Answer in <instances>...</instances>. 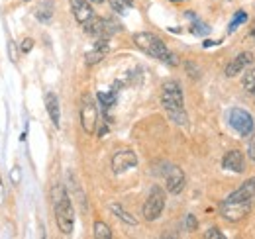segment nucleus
Segmentation results:
<instances>
[{
  "instance_id": "5",
  "label": "nucleus",
  "mask_w": 255,
  "mask_h": 239,
  "mask_svg": "<svg viewBox=\"0 0 255 239\" xmlns=\"http://www.w3.org/2000/svg\"><path fill=\"white\" fill-rule=\"evenodd\" d=\"M98 123V110L91 94H85L81 100V125L85 129V133L93 135Z\"/></svg>"
},
{
  "instance_id": "25",
  "label": "nucleus",
  "mask_w": 255,
  "mask_h": 239,
  "mask_svg": "<svg viewBox=\"0 0 255 239\" xmlns=\"http://www.w3.org/2000/svg\"><path fill=\"white\" fill-rule=\"evenodd\" d=\"M250 135H252V137H250V141H248V155H250V159L255 163V133L252 131Z\"/></svg>"
},
{
  "instance_id": "8",
  "label": "nucleus",
  "mask_w": 255,
  "mask_h": 239,
  "mask_svg": "<svg viewBox=\"0 0 255 239\" xmlns=\"http://www.w3.org/2000/svg\"><path fill=\"white\" fill-rule=\"evenodd\" d=\"M137 165V155L131 149H122L116 151L114 157H112V171L116 175H122L129 169H133Z\"/></svg>"
},
{
  "instance_id": "11",
  "label": "nucleus",
  "mask_w": 255,
  "mask_h": 239,
  "mask_svg": "<svg viewBox=\"0 0 255 239\" xmlns=\"http://www.w3.org/2000/svg\"><path fill=\"white\" fill-rule=\"evenodd\" d=\"M71 10H73L75 20H77L79 24H83V26L95 16L93 6H91L87 0H71Z\"/></svg>"
},
{
  "instance_id": "28",
  "label": "nucleus",
  "mask_w": 255,
  "mask_h": 239,
  "mask_svg": "<svg viewBox=\"0 0 255 239\" xmlns=\"http://www.w3.org/2000/svg\"><path fill=\"white\" fill-rule=\"evenodd\" d=\"M12 182L14 184H20V167H14L12 169Z\"/></svg>"
},
{
  "instance_id": "3",
  "label": "nucleus",
  "mask_w": 255,
  "mask_h": 239,
  "mask_svg": "<svg viewBox=\"0 0 255 239\" xmlns=\"http://www.w3.org/2000/svg\"><path fill=\"white\" fill-rule=\"evenodd\" d=\"M133 43L135 47H139L143 53H147L149 57L153 59H159L163 61L165 65H171L175 67L179 61H177V55L169 51V47L165 45V41L157 37L155 33H149V31H139L133 35Z\"/></svg>"
},
{
  "instance_id": "4",
  "label": "nucleus",
  "mask_w": 255,
  "mask_h": 239,
  "mask_svg": "<svg viewBox=\"0 0 255 239\" xmlns=\"http://www.w3.org/2000/svg\"><path fill=\"white\" fill-rule=\"evenodd\" d=\"M254 200H224L220 204V214L228 222H240L252 212Z\"/></svg>"
},
{
  "instance_id": "30",
  "label": "nucleus",
  "mask_w": 255,
  "mask_h": 239,
  "mask_svg": "<svg viewBox=\"0 0 255 239\" xmlns=\"http://www.w3.org/2000/svg\"><path fill=\"white\" fill-rule=\"evenodd\" d=\"M91 2H95V4H102L104 0H91Z\"/></svg>"
},
{
  "instance_id": "26",
  "label": "nucleus",
  "mask_w": 255,
  "mask_h": 239,
  "mask_svg": "<svg viewBox=\"0 0 255 239\" xmlns=\"http://www.w3.org/2000/svg\"><path fill=\"white\" fill-rule=\"evenodd\" d=\"M194 33H198V35H208L210 33V28L206 26V24H200V22H196L194 24V28H192Z\"/></svg>"
},
{
  "instance_id": "12",
  "label": "nucleus",
  "mask_w": 255,
  "mask_h": 239,
  "mask_svg": "<svg viewBox=\"0 0 255 239\" xmlns=\"http://www.w3.org/2000/svg\"><path fill=\"white\" fill-rule=\"evenodd\" d=\"M254 63V55L250 53V51H244V53H240L238 57L234 61H230L228 63V67H226V77H236V75H240L246 67H250Z\"/></svg>"
},
{
  "instance_id": "33",
  "label": "nucleus",
  "mask_w": 255,
  "mask_h": 239,
  "mask_svg": "<svg viewBox=\"0 0 255 239\" xmlns=\"http://www.w3.org/2000/svg\"><path fill=\"white\" fill-rule=\"evenodd\" d=\"M254 37H255V35H254Z\"/></svg>"
},
{
  "instance_id": "31",
  "label": "nucleus",
  "mask_w": 255,
  "mask_h": 239,
  "mask_svg": "<svg viewBox=\"0 0 255 239\" xmlns=\"http://www.w3.org/2000/svg\"><path fill=\"white\" fill-rule=\"evenodd\" d=\"M171 2H181V0H171Z\"/></svg>"
},
{
  "instance_id": "13",
  "label": "nucleus",
  "mask_w": 255,
  "mask_h": 239,
  "mask_svg": "<svg viewBox=\"0 0 255 239\" xmlns=\"http://www.w3.org/2000/svg\"><path fill=\"white\" fill-rule=\"evenodd\" d=\"M108 51H110V45H108V39H104V37H100L98 41L95 43V47L85 55V63L91 67V65H96V63H100V61L104 59L106 55H108Z\"/></svg>"
},
{
  "instance_id": "22",
  "label": "nucleus",
  "mask_w": 255,
  "mask_h": 239,
  "mask_svg": "<svg viewBox=\"0 0 255 239\" xmlns=\"http://www.w3.org/2000/svg\"><path fill=\"white\" fill-rule=\"evenodd\" d=\"M108 2H110V6H112L114 12H118V14H126L128 4L124 2V0H108Z\"/></svg>"
},
{
  "instance_id": "14",
  "label": "nucleus",
  "mask_w": 255,
  "mask_h": 239,
  "mask_svg": "<svg viewBox=\"0 0 255 239\" xmlns=\"http://www.w3.org/2000/svg\"><path fill=\"white\" fill-rule=\"evenodd\" d=\"M45 108H47V114L53 121V125L59 127V123H61V108H59V98L53 92L45 94Z\"/></svg>"
},
{
  "instance_id": "24",
  "label": "nucleus",
  "mask_w": 255,
  "mask_h": 239,
  "mask_svg": "<svg viewBox=\"0 0 255 239\" xmlns=\"http://www.w3.org/2000/svg\"><path fill=\"white\" fill-rule=\"evenodd\" d=\"M32 49H33V39L26 37V39L20 41V51H22V53H30Z\"/></svg>"
},
{
  "instance_id": "15",
  "label": "nucleus",
  "mask_w": 255,
  "mask_h": 239,
  "mask_svg": "<svg viewBox=\"0 0 255 239\" xmlns=\"http://www.w3.org/2000/svg\"><path fill=\"white\" fill-rule=\"evenodd\" d=\"M255 198V179L246 180L238 190H234L226 200H254Z\"/></svg>"
},
{
  "instance_id": "29",
  "label": "nucleus",
  "mask_w": 255,
  "mask_h": 239,
  "mask_svg": "<svg viewBox=\"0 0 255 239\" xmlns=\"http://www.w3.org/2000/svg\"><path fill=\"white\" fill-rule=\"evenodd\" d=\"M2 200H4V184L0 180V204H2Z\"/></svg>"
},
{
  "instance_id": "9",
  "label": "nucleus",
  "mask_w": 255,
  "mask_h": 239,
  "mask_svg": "<svg viewBox=\"0 0 255 239\" xmlns=\"http://www.w3.org/2000/svg\"><path fill=\"white\" fill-rule=\"evenodd\" d=\"M165 182H167V190L171 192V194H179V192H183V188H185V173H183V169H179V167H169L167 169V173H165Z\"/></svg>"
},
{
  "instance_id": "23",
  "label": "nucleus",
  "mask_w": 255,
  "mask_h": 239,
  "mask_svg": "<svg viewBox=\"0 0 255 239\" xmlns=\"http://www.w3.org/2000/svg\"><path fill=\"white\" fill-rule=\"evenodd\" d=\"M204 238H206V239H224L226 236H224L218 228H210V230L204 234Z\"/></svg>"
},
{
  "instance_id": "2",
  "label": "nucleus",
  "mask_w": 255,
  "mask_h": 239,
  "mask_svg": "<svg viewBox=\"0 0 255 239\" xmlns=\"http://www.w3.org/2000/svg\"><path fill=\"white\" fill-rule=\"evenodd\" d=\"M51 198H53V210H55V220H57L59 232L63 236H71L73 228H75V210H73V202H71L63 184H55L51 188Z\"/></svg>"
},
{
  "instance_id": "17",
  "label": "nucleus",
  "mask_w": 255,
  "mask_h": 239,
  "mask_svg": "<svg viewBox=\"0 0 255 239\" xmlns=\"http://www.w3.org/2000/svg\"><path fill=\"white\" fill-rule=\"evenodd\" d=\"M110 212H112L118 220H122L124 224H128V226H137V220H135L129 212H126V210L122 208L120 204H110Z\"/></svg>"
},
{
  "instance_id": "1",
  "label": "nucleus",
  "mask_w": 255,
  "mask_h": 239,
  "mask_svg": "<svg viewBox=\"0 0 255 239\" xmlns=\"http://www.w3.org/2000/svg\"><path fill=\"white\" fill-rule=\"evenodd\" d=\"M161 92V104L167 112V116L173 120L177 125H187L189 116L185 110V98H183V89L177 81H167L163 85Z\"/></svg>"
},
{
  "instance_id": "7",
  "label": "nucleus",
  "mask_w": 255,
  "mask_h": 239,
  "mask_svg": "<svg viewBox=\"0 0 255 239\" xmlns=\"http://www.w3.org/2000/svg\"><path fill=\"white\" fill-rule=\"evenodd\" d=\"M230 125L240 133V135H250L254 131V118L250 112L242 108L230 110Z\"/></svg>"
},
{
  "instance_id": "6",
  "label": "nucleus",
  "mask_w": 255,
  "mask_h": 239,
  "mask_svg": "<svg viewBox=\"0 0 255 239\" xmlns=\"http://www.w3.org/2000/svg\"><path fill=\"white\" fill-rule=\"evenodd\" d=\"M163 208H165V192L161 190L159 186H153L149 196H147V200H145V204H143L141 214H143V218L147 222H155L161 216Z\"/></svg>"
},
{
  "instance_id": "18",
  "label": "nucleus",
  "mask_w": 255,
  "mask_h": 239,
  "mask_svg": "<svg viewBox=\"0 0 255 239\" xmlns=\"http://www.w3.org/2000/svg\"><path fill=\"white\" fill-rule=\"evenodd\" d=\"M246 22H248V14H246L244 10H238V12H236V16H234V18H232V22H230L228 31H230V33H232V31H236L242 24H246Z\"/></svg>"
},
{
  "instance_id": "32",
  "label": "nucleus",
  "mask_w": 255,
  "mask_h": 239,
  "mask_svg": "<svg viewBox=\"0 0 255 239\" xmlns=\"http://www.w3.org/2000/svg\"><path fill=\"white\" fill-rule=\"evenodd\" d=\"M24 2H30V0H24Z\"/></svg>"
},
{
  "instance_id": "16",
  "label": "nucleus",
  "mask_w": 255,
  "mask_h": 239,
  "mask_svg": "<svg viewBox=\"0 0 255 239\" xmlns=\"http://www.w3.org/2000/svg\"><path fill=\"white\" fill-rule=\"evenodd\" d=\"M53 12H55L53 2L45 0V2H41V4L35 8V18H37L39 22H49V20L53 18Z\"/></svg>"
},
{
  "instance_id": "27",
  "label": "nucleus",
  "mask_w": 255,
  "mask_h": 239,
  "mask_svg": "<svg viewBox=\"0 0 255 239\" xmlns=\"http://www.w3.org/2000/svg\"><path fill=\"white\" fill-rule=\"evenodd\" d=\"M185 226H187V230H189V232H194V230H196L198 222H196V218H194L192 214H189V216H187V220H185Z\"/></svg>"
},
{
  "instance_id": "21",
  "label": "nucleus",
  "mask_w": 255,
  "mask_h": 239,
  "mask_svg": "<svg viewBox=\"0 0 255 239\" xmlns=\"http://www.w3.org/2000/svg\"><path fill=\"white\" fill-rule=\"evenodd\" d=\"M95 238L96 239H110L112 238V232H110V228H108L104 222H96L95 224Z\"/></svg>"
},
{
  "instance_id": "10",
  "label": "nucleus",
  "mask_w": 255,
  "mask_h": 239,
  "mask_svg": "<svg viewBox=\"0 0 255 239\" xmlns=\"http://www.w3.org/2000/svg\"><path fill=\"white\" fill-rule=\"evenodd\" d=\"M222 167L226 171H232V173H244L246 171V159H244V153L240 149H232L224 155L222 159Z\"/></svg>"
},
{
  "instance_id": "20",
  "label": "nucleus",
  "mask_w": 255,
  "mask_h": 239,
  "mask_svg": "<svg viewBox=\"0 0 255 239\" xmlns=\"http://www.w3.org/2000/svg\"><path fill=\"white\" fill-rule=\"evenodd\" d=\"M96 98L104 108H112L116 104V92H98Z\"/></svg>"
},
{
  "instance_id": "19",
  "label": "nucleus",
  "mask_w": 255,
  "mask_h": 239,
  "mask_svg": "<svg viewBox=\"0 0 255 239\" xmlns=\"http://www.w3.org/2000/svg\"><path fill=\"white\" fill-rule=\"evenodd\" d=\"M242 85H244V89H246V92L248 94H252V96H255V67L244 77V81H242Z\"/></svg>"
}]
</instances>
